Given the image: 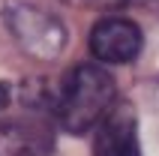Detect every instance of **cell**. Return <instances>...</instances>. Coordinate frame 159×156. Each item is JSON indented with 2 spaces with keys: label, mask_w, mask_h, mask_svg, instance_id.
I'll list each match as a JSON object with an SVG mask.
<instances>
[{
  "label": "cell",
  "mask_w": 159,
  "mask_h": 156,
  "mask_svg": "<svg viewBox=\"0 0 159 156\" xmlns=\"http://www.w3.org/2000/svg\"><path fill=\"white\" fill-rule=\"evenodd\" d=\"M114 78L99 63H78L63 78L60 96H57V120L72 135L90 132L114 108Z\"/></svg>",
  "instance_id": "obj_1"
},
{
  "label": "cell",
  "mask_w": 159,
  "mask_h": 156,
  "mask_svg": "<svg viewBox=\"0 0 159 156\" xmlns=\"http://www.w3.org/2000/svg\"><path fill=\"white\" fill-rule=\"evenodd\" d=\"M3 21L12 39L36 60H54L66 48V39H69L66 27L54 15L36 9L33 3H6Z\"/></svg>",
  "instance_id": "obj_2"
},
{
  "label": "cell",
  "mask_w": 159,
  "mask_h": 156,
  "mask_svg": "<svg viewBox=\"0 0 159 156\" xmlns=\"http://www.w3.org/2000/svg\"><path fill=\"white\" fill-rule=\"evenodd\" d=\"M87 42H90V54L99 63H114L117 66V63H129L141 54L144 36H141V27L135 21L108 15V18L93 24Z\"/></svg>",
  "instance_id": "obj_3"
},
{
  "label": "cell",
  "mask_w": 159,
  "mask_h": 156,
  "mask_svg": "<svg viewBox=\"0 0 159 156\" xmlns=\"http://www.w3.org/2000/svg\"><path fill=\"white\" fill-rule=\"evenodd\" d=\"M93 156H141L138 117L132 105H114L93 129Z\"/></svg>",
  "instance_id": "obj_4"
},
{
  "label": "cell",
  "mask_w": 159,
  "mask_h": 156,
  "mask_svg": "<svg viewBox=\"0 0 159 156\" xmlns=\"http://www.w3.org/2000/svg\"><path fill=\"white\" fill-rule=\"evenodd\" d=\"M66 3H75V6H84V9H114L126 0H66Z\"/></svg>",
  "instance_id": "obj_5"
},
{
  "label": "cell",
  "mask_w": 159,
  "mask_h": 156,
  "mask_svg": "<svg viewBox=\"0 0 159 156\" xmlns=\"http://www.w3.org/2000/svg\"><path fill=\"white\" fill-rule=\"evenodd\" d=\"M9 99H12V90H9V84L6 81H0V111L9 105Z\"/></svg>",
  "instance_id": "obj_6"
},
{
  "label": "cell",
  "mask_w": 159,
  "mask_h": 156,
  "mask_svg": "<svg viewBox=\"0 0 159 156\" xmlns=\"http://www.w3.org/2000/svg\"><path fill=\"white\" fill-rule=\"evenodd\" d=\"M132 3H153V0H132Z\"/></svg>",
  "instance_id": "obj_7"
}]
</instances>
